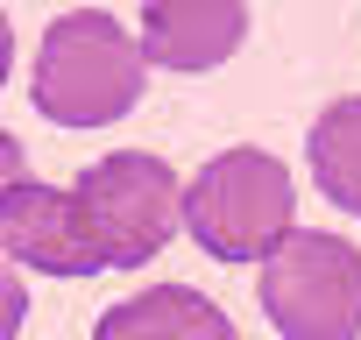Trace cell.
Listing matches in <instances>:
<instances>
[{"instance_id": "obj_5", "label": "cell", "mask_w": 361, "mask_h": 340, "mask_svg": "<svg viewBox=\"0 0 361 340\" xmlns=\"http://www.w3.org/2000/svg\"><path fill=\"white\" fill-rule=\"evenodd\" d=\"M0 248H8V262H29L43 277H92L99 269L71 192H50V185H29V178L0 199Z\"/></svg>"}, {"instance_id": "obj_4", "label": "cell", "mask_w": 361, "mask_h": 340, "mask_svg": "<svg viewBox=\"0 0 361 340\" xmlns=\"http://www.w3.org/2000/svg\"><path fill=\"white\" fill-rule=\"evenodd\" d=\"M262 312L283 340H361V248L298 227L262 262Z\"/></svg>"}, {"instance_id": "obj_11", "label": "cell", "mask_w": 361, "mask_h": 340, "mask_svg": "<svg viewBox=\"0 0 361 340\" xmlns=\"http://www.w3.org/2000/svg\"><path fill=\"white\" fill-rule=\"evenodd\" d=\"M8 71H15V22L0 15V85H8Z\"/></svg>"}, {"instance_id": "obj_9", "label": "cell", "mask_w": 361, "mask_h": 340, "mask_svg": "<svg viewBox=\"0 0 361 340\" xmlns=\"http://www.w3.org/2000/svg\"><path fill=\"white\" fill-rule=\"evenodd\" d=\"M22 319H29V291H22V277H15L8 248H0V340H15V333H22Z\"/></svg>"}, {"instance_id": "obj_3", "label": "cell", "mask_w": 361, "mask_h": 340, "mask_svg": "<svg viewBox=\"0 0 361 340\" xmlns=\"http://www.w3.org/2000/svg\"><path fill=\"white\" fill-rule=\"evenodd\" d=\"M71 206L85 220V241H92L99 269H142L185 227V185L149 149H114V156L85 163L78 185H71Z\"/></svg>"}, {"instance_id": "obj_8", "label": "cell", "mask_w": 361, "mask_h": 340, "mask_svg": "<svg viewBox=\"0 0 361 340\" xmlns=\"http://www.w3.org/2000/svg\"><path fill=\"white\" fill-rule=\"evenodd\" d=\"M305 156H312L319 192H326L340 213L361 220V92H354V99H333V107L312 121Z\"/></svg>"}, {"instance_id": "obj_7", "label": "cell", "mask_w": 361, "mask_h": 340, "mask_svg": "<svg viewBox=\"0 0 361 340\" xmlns=\"http://www.w3.org/2000/svg\"><path fill=\"white\" fill-rule=\"evenodd\" d=\"M92 340H241L234 319L192 291V284H156V291H135L121 298L114 312H99Z\"/></svg>"}, {"instance_id": "obj_1", "label": "cell", "mask_w": 361, "mask_h": 340, "mask_svg": "<svg viewBox=\"0 0 361 340\" xmlns=\"http://www.w3.org/2000/svg\"><path fill=\"white\" fill-rule=\"evenodd\" d=\"M142 43L106 15V8H71L43 29L36 43V71H29V99L43 121L57 128H106L128 121L142 99Z\"/></svg>"}, {"instance_id": "obj_2", "label": "cell", "mask_w": 361, "mask_h": 340, "mask_svg": "<svg viewBox=\"0 0 361 340\" xmlns=\"http://www.w3.org/2000/svg\"><path fill=\"white\" fill-rule=\"evenodd\" d=\"M185 227L213 262H269L298 234V185L269 149H220L185 185Z\"/></svg>"}, {"instance_id": "obj_10", "label": "cell", "mask_w": 361, "mask_h": 340, "mask_svg": "<svg viewBox=\"0 0 361 340\" xmlns=\"http://www.w3.org/2000/svg\"><path fill=\"white\" fill-rule=\"evenodd\" d=\"M15 185H22V142H15V135H0V199H8Z\"/></svg>"}, {"instance_id": "obj_6", "label": "cell", "mask_w": 361, "mask_h": 340, "mask_svg": "<svg viewBox=\"0 0 361 340\" xmlns=\"http://www.w3.org/2000/svg\"><path fill=\"white\" fill-rule=\"evenodd\" d=\"M248 36V8L241 0H156L142 15V64L163 71H213L241 50Z\"/></svg>"}]
</instances>
